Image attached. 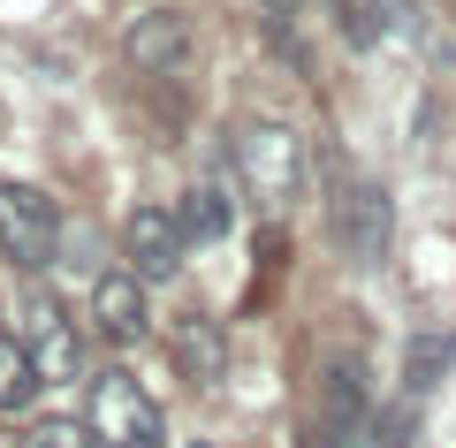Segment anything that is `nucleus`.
I'll return each instance as SVG.
<instances>
[{"instance_id":"obj_1","label":"nucleus","mask_w":456,"mask_h":448,"mask_svg":"<svg viewBox=\"0 0 456 448\" xmlns=\"http://www.w3.org/2000/svg\"><path fill=\"white\" fill-rule=\"evenodd\" d=\"M320 160H327V243H335L350 266H380V258H388V236H395L388 191L365 183V175H350L335 152H320Z\"/></svg>"},{"instance_id":"obj_2","label":"nucleus","mask_w":456,"mask_h":448,"mask_svg":"<svg viewBox=\"0 0 456 448\" xmlns=\"http://www.w3.org/2000/svg\"><path fill=\"white\" fill-rule=\"evenodd\" d=\"M84 433L92 448H167V418L160 403L137 387V372L107 365L92 372V395H84Z\"/></svg>"},{"instance_id":"obj_3","label":"nucleus","mask_w":456,"mask_h":448,"mask_svg":"<svg viewBox=\"0 0 456 448\" xmlns=\"http://www.w3.org/2000/svg\"><path fill=\"white\" fill-rule=\"evenodd\" d=\"M373 418V380H365V357L327 350L312 365V448H350Z\"/></svg>"},{"instance_id":"obj_4","label":"nucleus","mask_w":456,"mask_h":448,"mask_svg":"<svg viewBox=\"0 0 456 448\" xmlns=\"http://www.w3.org/2000/svg\"><path fill=\"white\" fill-rule=\"evenodd\" d=\"M236 175H244V191L259 206L281 213L297 198V183H305V137L289 122H244L236 129Z\"/></svg>"},{"instance_id":"obj_5","label":"nucleus","mask_w":456,"mask_h":448,"mask_svg":"<svg viewBox=\"0 0 456 448\" xmlns=\"http://www.w3.org/2000/svg\"><path fill=\"white\" fill-rule=\"evenodd\" d=\"M0 251L16 258V266H53V251H61V213H53L46 191H31V183H0Z\"/></svg>"},{"instance_id":"obj_6","label":"nucleus","mask_w":456,"mask_h":448,"mask_svg":"<svg viewBox=\"0 0 456 448\" xmlns=\"http://www.w3.org/2000/svg\"><path fill=\"white\" fill-rule=\"evenodd\" d=\"M23 350L38 357L46 387L84 380V335H77V320H69V305H61V297H46V289L23 297Z\"/></svg>"},{"instance_id":"obj_7","label":"nucleus","mask_w":456,"mask_h":448,"mask_svg":"<svg viewBox=\"0 0 456 448\" xmlns=\"http://www.w3.org/2000/svg\"><path fill=\"white\" fill-rule=\"evenodd\" d=\"M122 53H130L137 77H167L175 84L183 69H191V53H198V31H191L183 8H145V16L122 23Z\"/></svg>"},{"instance_id":"obj_8","label":"nucleus","mask_w":456,"mask_h":448,"mask_svg":"<svg viewBox=\"0 0 456 448\" xmlns=\"http://www.w3.org/2000/svg\"><path fill=\"white\" fill-rule=\"evenodd\" d=\"M122 251H130V273L137 281H175L183 273V221L167 206H137L130 221H122Z\"/></svg>"},{"instance_id":"obj_9","label":"nucleus","mask_w":456,"mask_h":448,"mask_svg":"<svg viewBox=\"0 0 456 448\" xmlns=\"http://www.w3.org/2000/svg\"><path fill=\"white\" fill-rule=\"evenodd\" d=\"M327 8H335V31L358 53L411 46V38H419V8H411V0H327Z\"/></svg>"},{"instance_id":"obj_10","label":"nucleus","mask_w":456,"mask_h":448,"mask_svg":"<svg viewBox=\"0 0 456 448\" xmlns=\"http://www.w3.org/2000/svg\"><path fill=\"white\" fill-rule=\"evenodd\" d=\"M92 320H99V335H107V342H145V327H152V312H145V281H137V273H99V289H92Z\"/></svg>"},{"instance_id":"obj_11","label":"nucleus","mask_w":456,"mask_h":448,"mask_svg":"<svg viewBox=\"0 0 456 448\" xmlns=\"http://www.w3.org/2000/svg\"><path fill=\"white\" fill-rule=\"evenodd\" d=\"M167 350H175V365H183V380H191V387H213L228 372V335H221V320H206V312L175 320Z\"/></svg>"},{"instance_id":"obj_12","label":"nucleus","mask_w":456,"mask_h":448,"mask_svg":"<svg viewBox=\"0 0 456 448\" xmlns=\"http://www.w3.org/2000/svg\"><path fill=\"white\" fill-rule=\"evenodd\" d=\"M175 221H183V243H221V236H228V183H221V175L191 183L183 206H175Z\"/></svg>"},{"instance_id":"obj_13","label":"nucleus","mask_w":456,"mask_h":448,"mask_svg":"<svg viewBox=\"0 0 456 448\" xmlns=\"http://www.w3.org/2000/svg\"><path fill=\"white\" fill-rule=\"evenodd\" d=\"M38 387H46V372L23 350V335H0V411H31Z\"/></svg>"},{"instance_id":"obj_14","label":"nucleus","mask_w":456,"mask_h":448,"mask_svg":"<svg viewBox=\"0 0 456 448\" xmlns=\"http://www.w3.org/2000/svg\"><path fill=\"white\" fill-rule=\"evenodd\" d=\"M449 365H456V335H419L411 357H403V395H426Z\"/></svg>"},{"instance_id":"obj_15","label":"nucleus","mask_w":456,"mask_h":448,"mask_svg":"<svg viewBox=\"0 0 456 448\" xmlns=\"http://www.w3.org/2000/svg\"><path fill=\"white\" fill-rule=\"evenodd\" d=\"M411 433H419V395L388 403V418H380V448H411Z\"/></svg>"},{"instance_id":"obj_16","label":"nucleus","mask_w":456,"mask_h":448,"mask_svg":"<svg viewBox=\"0 0 456 448\" xmlns=\"http://www.w3.org/2000/svg\"><path fill=\"white\" fill-rule=\"evenodd\" d=\"M23 448H92V433L69 426V418H46V426H31V441Z\"/></svg>"},{"instance_id":"obj_17","label":"nucleus","mask_w":456,"mask_h":448,"mask_svg":"<svg viewBox=\"0 0 456 448\" xmlns=\"http://www.w3.org/2000/svg\"><path fill=\"white\" fill-rule=\"evenodd\" d=\"M198 448H206V441H198Z\"/></svg>"}]
</instances>
